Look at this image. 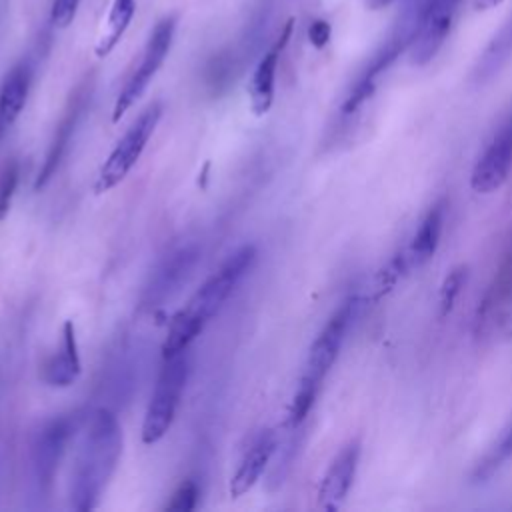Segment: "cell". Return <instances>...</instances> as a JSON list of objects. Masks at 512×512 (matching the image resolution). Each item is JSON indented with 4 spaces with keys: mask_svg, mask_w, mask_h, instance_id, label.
<instances>
[{
    "mask_svg": "<svg viewBox=\"0 0 512 512\" xmlns=\"http://www.w3.org/2000/svg\"><path fill=\"white\" fill-rule=\"evenodd\" d=\"M122 452V428L108 408L94 410L84 424L70 478V506L86 512L98 500L116 470Z\"/></svg>",
    "mask_w": 512,
    "mask_h": 512,
    "instance_id": "cell-1",
    "label": "cell"
},
{
    "mask_svg": "<svg viewBox=\"0 0 512 512\" xmlns=\"http://www.w3.org/2000/svg\"><path fill=\"white\" fill-rule=\"evenodd\" d=\"M188 376V356L186 350L166 358L158 380L154 384V392L150 396L146 416L142 422V442L156 444L164 438L168 428L174 422L176 408L180 404V396L184 392Z\"/></svg>",
    "mask_w": 512,
    "mask_h": 512,
    "instance_id": "cell-2",
    "label": "cell"
},
{
    "mask_svg": "<svg viewBox=\"0 0 512 512\" xmlns=\"http://www.w3.org/2000/svg\"><path fill=\"white\" fill-rule=\"evenodd\" d=\"M160 116H162V104L154 102L126 130V134L118 140V144L114 146V150L104 160L98 172V178L94 184L96 194L108 192L110 188H114L126 178V174L132 170V166L138 162L140 154L144 152L150 136L154 134L160 122Z\"/></svg>",
    "mask_w": 512,
    "mask_h": 512,
    "instance_id": "cell-3",
    "label": "cell"
},
{
    "mask_svg": "<svg viewBox=\"0 0 512 512\" xmlns=\"http://www.w3.org/2000/svg\"><path fill=\"white\" fill-rule=\"evenodd\" d=\"M358 304H360V298L356 294H350L332 312V316L326 320V324L322 326V330L318 332V336L314 338V342L310 346L300 380H306V382H312L318 386L322 384V380L326 378V374L330 372V368L334 366V362L340 354V348L346 340L352 320L356 318Z\"/></svg>",
    "mask_w": 512,
    "mask_h": 512,
    "instance_id": "cell-4",
    "label": "cell"
},
{
    "mask_svg": "<svg viewBox=\"0 0 512 512\" xmlns=\"http://www.w3.org/2000/svg\"><path fill=\"white\" fill-rule=\"evenodd\" d=\"M174 30H176V16H166L162 18L144 48L140 66L132 72V76L128 78V82L124 84V88L120 90L114 110H112V122H120V118L126 114V110L144 94L146 86L150 84V80L154 78V74L160 70V66L164 64L170 46H172V38H174Z\"/></svg>",
    "mask_w": 512,
    "mask_h": 512,
    "instance_id": "cell-5",
    "label": "cell"
},
{
    "mask_svg": "<svg viewBox=\"0 0 512 512\" xmlns=\"http://www.w3.org/2000/svg\"><path fill=\"white\" fill-rule=\"evenodd\" d=\"M254 258H256L254 244H244L238 250H234L226 258V262L200 286V290L192 296L186 308L208 322L218 312L222 302L232 294V290L242 280V276L250 270Z\"/></svg>",
    "mask_w": 512,
    "mask_h": 512,
    "instance_id": "cell-6",
    "label": "cell"
},
{
    "mask_svg": "<svg viewBox=\"0 0 512 512\" xmlns=\"http://www.w3.org/2000/svg\"><path fill=\"white\" fill-rule=\"evenodd\" d=\"M76 430V418L58 416L48 420L34 436L30 450V468L32 480L40 492H48L52 488L60 458L64 454L66 442Z\"/></svg>",
    "mask_w": 512,
    "mask_h": 512,
    "instance_id": "cell-7",
    "label": "cell"
},
{
    "mask_svg": "<svg viewBox=\"0 0 512 512\" xmlns=\"http://www.w3.org/2000/svg\"><path fill=\"white\" fill-rule=\"evenodd\" d=\"M496 330L512 334V250L504 256L476 308L474 334L484 338Z\"/></svg>",
    "mask_w": 512,
    "mask_h": 512,
    "instance_id": "cell-8",
    "label": "cell"
},
{
    "mask_svg": "<svg viewBox=\"0 0 512 512\" xmlns=\"http://www.w3.org/2000/svg\"><path fill=\"white\" fill-rule=\"evenodd\" d=\"M512 170V112L502 120L484 152L476 160L470 186L474 192L490 194L498 190Z\"/></svg>",
    "mask_w": 512,
    "mask_h": 512,
    "instance_id": "cell-9",
    "label": "cell"
},
{
    "mask_svg": "<svg viewBox=\"0 0 512 512\" xmlns=\"http://www.w3.org/2000/svg\"><path fill=\"white\" fill-rule=\"evenodd\" d=\"M202 250L196 244H186L170 252L150 274V280L144 288V304L154 308L162 306L172 294L180 290L182 284L192 276Z\"/></svg>",
    "mask_w": 512,
    "mask_h": 512,
    "instance_id": "cell-10",
    "label": "cell"
},
{
    "mask_svg": "<svg viewBox=\"0 0 512 512\" xmlns=\"http://www.w3.org/2000/svg\"><path fill=\"white\" fill-rule=\"evenodd\" d=\"M360 452H362L360 438H352L332 458L330 466L326 468V472L320 480V488H318V506L322 510L334 512L346 500V496L352 488L356 470H358Z\"/></svg>",
    "mask_w": 512,
    "mask_h": 512,
    "instance_id": "cell-11",
    "label": "cell"
},
{
    "mask_svg": "<svg viewBox=\"0 0 512 512\" xmlns=\"http://www.w3.org/2000/svg\"><path fill=\"white\" fill-rule=\"evenodd\" d=\"M294 26V18H288L280 36L276 38L274 46L260 58V62L254 68V74L250 78L248 94H250V108L256 116H262L270 110L272 100H274V80H276V68H278V58L284 50V46L290 40Z\"/></svg>",
    "mask_w": 512,
    "mask_h": 512,
    "instance_id": "cell-12",
    "label": "cell"
},
{
    "mask_svg": "<svg viewBox=\"0 0 512 512\" xmlns=\"http://www.w3.org/2000/svg\"><path fill=\"white\" fill-rule=\"evenodd\" d=\"M276 452V436L272 430L260 432L248 450L244 452L234 476L230 478V496L240 498L244 496L262 476L266 466L272 460V454Z\"/></svg>",
    "mask_w": 512,
    "mask_h": 512,
    "instance_id": "cell-13",
    "label": "cell"
},
{
    "mask_svg": "<svg viewBox=\"0 0 512 512\" xmlns=\"http://www.w3.org/2000/svg\"><path fill=\"white\" fill-rule=\"evenodd\" d=\"M80 374V356L74 322L66 320L62 326V348L44 364V382L54 388L74 384Z\"/></svg>",
    "mask_w": 512,
    "mask_h": 512,
    "instance_id": "cell-14",
    "label": "cell"
},
{
    "mask_svg": "<svg viewBox=\"0 0 512 512\" xmlns=\"http://www.w3.org/2000/svg\"><path fill=\"white\" fill-rule=\"evenodd\" d=\"M444 216H446V200H438L424 214L414 238L410 240V244L406 248L410 268H418L434 256V252L440 244V236H442V228H444Z\"/></svg>",
    "mask_w": 512,
    "mask_h": 512,
    "instance_id": "cell-15",
    "label": "cell"
},
{
    "mask_svg": "<svg viewBox=\"0 0 512 512\" xmlns=\"http://www.w3.org/2000/svg\"><path fill=\"white\" fill-rule=\"evenodd\" d=\"M32 72L26 62L16 64L4 78L0 88V120L10 126L22 112L28 90H30Z\"/></svg>",
    "mask_w": 512,
    "mask_h": 512,
    "instance_id": "cell-16",
    "label": "cell"
},
{
    "mask_svg": "<svg viewBox=\"0 0 512 512\" xmlns=\"http://www.w3.org/2000/svg\"><path fill=\"white\" fill-rule=\"evenodd\" d=\"M78 116H80V108L74 106V108L64 116V120L60 122V126L56 128V134H54L52 144H50V148H48V152H46L44 164H42V168H40V172H38V176H36V180H34V190H42V188L52 180V176L56 174V170H58V166H60V162H62V158H64V154H66V150H68V144H70L74 126H76V122H78Z\"/></svg>",
    "mask_w": 512,
    "mask_h": 512,
    "instance_id": "cell-17",
    "label": "cell"
},
{
    "mask_svg": "<svg viewBox=\"0 0 512 512\" xmlns=\"http://www.w3.org/2000/svg\"><path fill=\"white\" fill-rule=\"evenodd\" d=\"M206 320H202L200 316H196L194 312H190L188 308H182L168 326V334L166 340L162 344V356L164 360L170 356H176L180 352H184L190 342L202 332Z\"/></svg>",
    "mask_w": 512,
    "mask_h": 512,
    "instance_id": "cell-18",
    "label": "cell"
},
{
    "mask_svg": "<svg viewBox=\"0 0 512 512\" xmlns=\"http://www.w3.org/2000/svg\"><path fill=\"white\" fill-rule=\"evenodd\" d=\"M512 458V420L504 426L492 446L484 452V456L474 464L470 480L474 484L488 482L508 460Z\"/></svg>",
    "mask_w": 512,
    "mask_h": 512,
    "instance_id": "cell-19",
    "label": "cell"
},
{
    "mask_svg": "<svg viewBox=\"0 0 512 512\" xmlns=\"http://www.w3.org/2000/svg\"><path fill=\"white\" fill-rule=\"evenodd\" d=\"M134 12H136L134 0H112L110 12H108V22H106V32L102 34V38L98 40V44L94 48L98 58L108 56L116 48V44L120 42V38L126 32V28L130 26Z\"/></svg>",
    "mask_w": 512,
    "mask_h": 512,
    "instance_id": "cell-20",
    "label": "cell"
},
{
    "mask_svg": "<svg viewBox=\"0 0 512 512\" xmlns=\"http://www.w3.org/2000/svg\"><path fill=\"white\" fill-rule=\"evenodd\" d=\"M512 56V20L500 30V34L488 44L474 68V80L486 82L492 78Z\"/></svg>",
    "mask_w": 512,
    "mask_h": 512,
    "instance_id": "cell-21",
    "label": "cell"
},
{
    "mask_svg": "<svg viewBox=\"0 0 512 512\" xmlns=\"http://www.w3.org/2000/svg\"><path fill=\"white\" fill-rule=\"evenodd\" d=\"M318 390L320 386L318 384H312V382H306V380H300L298 382V388L292 396V402L288 406V418H286V424L290 428H298L306 416L310 414L314 402H316V396H318Z\"/></svg>",
    "mask_w": 512,
    "mask_h": 512,
    "instance_id": "cell-22",
    "label": "cell"
},
{
    "mask_svg": "<svg viewBox=\"0 0 512 512\" xmlns=\"http://www.w3.org/2000/svg\"><path fill=\"white\" fill-rule=\"evenodd\" d=\"M468 274H470V272H468V266H466V264H458V266H454V268L446 274V278H444V282H442V286H440V314H442V316H446V314L454 308V304H456V300H458L462 288L466 286Z\"/></svg>",
    "mask_w": 512,
    "mask_h": 512,
    "instance_id": "cell-23",
    "label": "cell"
},
{
    "mask_svg": "<svg viewBox=\"0 0 512 512\" xmlns=\"http://www.w3.org/2000/svg\"><path fill=\"white\" fill-rule=\"evenodd\" d=\"M460 0H426L424 2V16L420 26H430V28H440L450 32L454 12L458 8Z\"/></svg>",
    "mask_w": 512,
    "mask_h": 512,
    "instance_id": "cell-24",
    "label": "cell"
},
{
    "mask_svg": "<svg viewBox=\"0 0 512 512\" xmlns=\"http://www.w3.org/2000/svg\"><path fill=\"white\" fill-rule=\"evenodd\" d=\"M18 176H20V170H18L16 160L6 164L2 174H0V220H4V216L8 214L10 200L14 196L16 186H18Z\"/></svg>",
    "mask_w": 512,
    "mask_h": 512,
    "instance_id": "cell-25",
    "label": "cell"
},
{
    "mask_svg": "<svg viewBox=\"0 0 512 512\" xmlns=\"http://www.w3.org/2000/svg\"><path fill=\"white\" fill-rule=\"evenodd\" d=\"M198 484L194 480H186L182 482L176 492L172 494L170 502L166 504V510H174V512H190L196 508L198 502Z\"/></svg>",
    "mask_w": 512,
    "mask_h": 512,
    "instance_id": "cell-26",
    "label": "cell"
},
{
    "mask_svg": "<svg viewBox=\"0 0 512 512\" xmlns=\"http://www.w3.org/2000/svg\"><path fill=\"white\" fill-rule=\"evenodd\" d=\"M80 0H52L50 22L54 28H68L76 18Z\"/></svg>",
    "mask_w": 512,
    "mask_h": 512,
    "instance_id": "cell-27",
    "label": "cell"
},
{
    "mask_svg": "<svg viewBox=\"0 0 512 512\" xmlns=\"http://www.w3.org/2000/svg\"><path fill=\"white\" fill-rule=\"evenodd\" d=\"M330 34H332V28L326 20L318 18L308 26V40L314 48H324L330 40Z\"/></svg>",
    "mask_w": 512,
    "mask_h": 512,
    "instance_id": "cell-28",
    "label": "cell"
},
{
    "mask_svg": "<svg viewBox=\"0 0 512 512\" xmlns=\"http://www.w3.org/2000/svg\"><path fill=\"white\" fill-rule=\"evenodd\" d=\"M502 0H474V6L478 8V10H488V8H494V6H498Z\"/></svg>",
    "mask_w": 512,
    "mask_h": 512,
    "instance_id": "cell-29",
    "label": "cell"
},
{
    "mask_svg": "<svg viewBox=\"0 0 512 512\" xmlns=\"http://www.w3.org/2000/svg\"><path fill=\"white\" fill-rule=\"evenodd\" d=\"M392 0H368V4H370V8H382V6H386V4H390Z\"/></svg>",
    "mask_w": 512,
    "mask_h": 512,
    "instance_id": "cell-30",
    "label": "cell"
},
{
    "mask_svg": "<svg viewBox=\"0 0 512 512\" xmlns=\"http://www.w3.org/2000/svg\"><path fill=\"white\" fill-rule=\"evenodd\" d=\"M6 128H8V126H6V124L0 120V138H2V134H4V130H6Z\"/></svg>",
    "mask_w": 512,
    "mask_h": 512,
    "instance_id": "cell-31",
    "label": "cell"
}]
</instances>
